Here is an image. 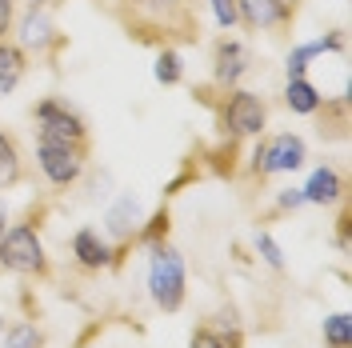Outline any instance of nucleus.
Listing matches in <instances>:
<instances>
[{
	"instance_id": "obj_13",
	"label": "nucleus",
	"mask_w": 352,
	"mask_h": 348,
	"mask_svg": "<svg viewBox=\"0 0 352 348\" xmlns=\"http://www.w3.org/2000/svg\"><path fill=\"white\" fill-rule=\"evenodd\" d=\"M320 52H344V36H340V32H329V36H316V41L292 48V52H288V65H285L288 68V80H292V76H305L308 61H312V56H320Z\"/></svg>"
},
{
	"instance_id": "obj_28",
	"label": "nucleus",
	"mask_w": 352,
	"mask_h": 348,
	"mask_svg": "<svg viewBox=\"0 0 352 348\" xmlns=\"http://www.w3.org/2000/svg\"><path fill=\"white\" fill-rule=\"evenodd\" d=\"M96 4H109V8H116V4H124V0H96Z\"/></svg>"
},
{
	"instance_id": "obj_25",
	"label": "nucleus",
	"mask_w": 352,
	"mask_h": 348,
	"mask_svg": "<svg viewBox=\"0 0 352 348\" xmlns=\"http://www.w3.org/2000/svg\"><path fill=\"white\" fill-rule=\"evenodd\" d=\"M12 32V0H0V41H8Z\"/></svg>"
},
{
	"instance_id": "obj_6",
	"label": "nucleus",
	"mask_w": 352,
	"mask_h": 348,
	"mask_svg": "<svg viewBox=\"0 0 352 348\" xmlns=\"http://www.w3.org/2000/svg\"><path fill=\"white\" fill-rule=\"evenodd\" d=\"M36 124H41V140H56V144H88V124L68 109L65 100H41L36 105Z\"/></svg>"
},
{
	"instance_id": "obj_27",
	"label": "nucleus",
	"mask_w": 352,
	"mask_h": 348,
	"mask_svg": "<svg viewBox=\"0 0 352 348\" xmlns=\"http://www.w3.org/2000/svg\"><path fill=\"white\" fill-rule=\"evenodd\" d=\"M48 4H56V0H28V8H48Z\"/></svg>"
},
{
	"instance_id": "obj_18",
	"label": "nucleus",
	"mask_w": 352,
	"mask_h": 348,
	"mask_svg": "<svg viewBox=\"0 0 352 348\" xmlns=\"http://www.w3.org/2000/svg\"><path fill=\"white\" fill-rule=\"evenodd\" d=\"M324 345H329V348H352V320H349V312H332V316H324Z\"/></svg>"
},
{
	"instance_id": "obj_17",
	"label": "nucleus",
	"mask_w": 352,
	"mask_h": 348,
	"mask_svg": "<svg viewBox=\"0 0 352 348\" xmlns=\"http://www.w3.org/2000/svg\"><path fill=\"white\" fill-rule=\"evenodd\" d=\"M21 180V153H16V140L8 132H0V188L16 184Z\"/></svg>"
},
{
	"instance_id": "obj_26",
	"label": "nucleus",
	"mask_w": 352,
	"mask_h": 348,
	"mask_svg": "<svg viewBox=\"0 0 352 348\" xmlns=\"http://www.w3.org/2000/svg\"><path fill=\"white\" fill-rule=\"evenodd\" d=\"M4 224H8V200L0 196V237H4Z\"/></svg>"
},
{
	"instance_id": "obj_7",
	"label": "nucleus",
	"mask_w": 352,
	"mask_h": 348,
	"mask_svg": "<svg viewBox=\"0 0 352 348\" xmlns=\"http://www.w3.org/2000/svg\"><path fill=\"white\" fill-rule=\"evenodd\" d=\"M305 160H308V144L305 140L292 136V132H280V136L264 140L261 149H256V164H252V173L256 176L296 173V168H305Z\"/></svg>"
},
{
	"instance_id": "obj_1",
	"label": "nucleus",
	"mask_w": 352,
	"mask_h": 348,
	"mask_svg": "<svg viewBox=\"0 0 352 348\" xmlns=\"http://www.w3.org/2000/svg\"><path fill=\"white\" fill-rule=\"evenodd\" d=\"M116 12L129 28V36L144 44L168 48V41L188 44L200 36L197 0H124V4H116Z\"/></svg>"
},
{
	"instance_id": "obj_10",
	"label": "nucleus",
	"mask_w": 352,
	"mask_h": 348,
	"mask_svg": "<svg viewBox=\"0 0 352 348\" xmlns=\"http://www.w3.org/2000/svg\"><path fill=\"white\" fill-rule=\"evenodd\" d=\"M72 257H76V264H80L85 272H100V268L112 261V248H109V240H100L96 228H80V232L72 237Z\"/></svg>"
},
{
	"instance_id": "obj_16",
	"label": "nucleus",
	"mask_w": 352,
	"mask_h": 348,
	"mask_svg": "<svg viewBox=\"0 0 352 348\" xmlns=\"http://www.w3.org/2000/svg\"><path fill=\"white\" fill-rule=\"evenodd\" d=\"M52 21H48V12L44 8H28L24 12V21H21V48H36L41 52L44 44L52 41Z\"/></svg>"
},
{
	"instance_id": "obj_22",
	"label": "nucleus",
	"mask_w": 352,
	"mask_h": 348,
	"mask_svg": "<svg viewBox=\"0 0 352 348\" xmlns=\"http://www.w3.org/2000/svg\"><path fill=\"white\" fill-rule=\"evenodd\" d=\"M212 12H217V24L220 28H236L241 24V12H236V0H208Z\"/></svg>"
},
{
	"instance_id": "obj_5",
	"label": "nucleus",
	"mask_w": 352,
	"mask_h": 348,
	"mask_svg": "<svg viewBox=\"0 0 352 348\" xmlns=\"http://www.w3.org/2000/svg\"><path fill=\"white\" fill-rule=\"evenodd\" d=\"M268 124V105H264L256 92H244L232 88L220 105V129L232 132V136H261Z\"/></svg>"
},
{
	"instance_id": "obj_21",
	"label": "nucleus",
	"mask_w": 352,
	"mask_h": 348,
	"mask_svg": "<svg viewBox=\"0 0 352 348\" xmlns=\"http://www.w3.org/2000/svg\"><path fill=\"white\" fill-rule=\"evenodd\" d=\"M256 252L264 257V264H272L276 272H285V252L276 248V240L268 237V232H256Z\"/></svg>"
},
{
	"instance_id": "obj_3",
	"label": "nucleus",
	"mask_w": 352,
	"mask_h": 348,
	"mask_svg": "<svg viewBox=\"0 0 352 348\" xmlns=\"http://www.w3.org/2000/svg\"><path fill=\"white\" fill-rule=\"evenodd\" d=\"M0 264L8 272H21V276H44L48 272V257H44V244L32 224H16L0 237Z\"/></svg>"
},
{
	"instance_id": "obj_4",
	"label": "nucleus",
	"mask_w": 352,
	"mask_h": 348,
	"mask_svg": "<svg viewBox=\"0 0 352 348\" xmlns=\"http://www.w3.org/2000/svg\"><path fill=\"white\" fill-rule=\"evenodd\" d=\"M36 160L41 173L48 176V184L56 188H72L88 164V144H56V140H41L36 144Z\"/></svg>"
},
{
	"instance_id": "obj_20",
	"label": "nucleus",
	"mask_w": 352,
	"mask_h": 348,
	"mask_svg": "<svg viewBox=\"0 0 352 348\" xmlns=\"http://www.w3.org/2000/svg\"><path fill=\"white\" fill-rule=\"evenodd\" d=\"M156 80L160 85H180V76H184V65H180V52L176 48H160V56H156Z\"/></svg>"
},
{
	"instance_id": "obj_14",
	"label": "nucleus",
	"mask_w": 352,
	"mask_h": 348,
	"mask_svg": "<svg viewBox=\"0 0 352 348\" xmlns=\"http://www.w3.org/2000/svg\"><path fill=\"white\" fill-rule=\"evenodd\" d=\"M24 68H28V56H24L21 44L0 41V96H8L12 88L24 80Z\"/></svg>"
},
{
	"instance_id": "obj_2",
	"label": "nucleus",
	"mask_w": 352,
	"mask_h": 348,
	"mask_svg": "<svg viewBox=\"0 0 352 348\" xmlns=\"http://www.w3.org/2000/svg\"><path fill=\"white\" fill-rule=\"evenodd\" d=\"M148 296L164 312H176L184 305V261L176 248L160 244V240L153 244V257H148Z\"/></svg>"
},
{
	"instance_id": "obj_9",
	"label": "nucleus",
	"mask_w": 352,
	"mask_h": 348,
	"mask_svg": "<svg viewBox=\"0 0 352 348\" xmlns=\"http://www.w3.org/2000/svg\"><path fill=\"white\" fill-rule=\"evenodd\" d=\"M244 72H248V48L241 41H220L212 56V80L220 88H236Z\"/></svg>"
},
{
	"instance_id": "obj_15",
	"label": "nucleus",
	"mask_w": 352,
	"mask_h": 348,
	"mask_svg": "<svg viewBox=\"0 0 352 348\" xmlns=\"http://www.w3.org/2000/svg\"><path fill=\"white\" fill-rule=\"evenodd\" d=\"M285 105L296 112V116H316L320 105H324V96L316 92V85H308L305 76H292L288 88H285Z\"/></svg>"
},
{
	"instance_id": "obj_23",
	"label": "nucleus",
	"mask_w": 352,
	"mask_h": 348,
	"mask_svg": "<svg viewBox=\"0 0 352 348\" xmlns=\"http://www.w3.org/2000/svg\"><path fill=\"white\" fill-rule=\"evenodd\" d=\"M188 348H228V340L217 336L212 328H197V332H192V340H188Z\"/></svg>"
},
{
	"instance_id": "obj_24",
	"label": "nucleus",
	"mask_w": 352,
	"mask_h": 348,
	"mask_svg": "<svg viewBox=\"0 0 352 348\" xmlns=\"http://www.w3.org/2000/svg\"><path fill=\"white\" fill-rule=\"evenodd\" d=\"M300 204H305V193H300V188H285V193L276 196V208H280V213H288V208H300Z\"/></svg>"
},
{
	"instance_id": "obj_11",
	"label": "nucleus",
	"mask_w": 352,
	"mask_h": 348,
	"mask_svg": "<svg viewBox=\"0 0 352 348\" xmlns=\"http://www.w3.org/2000/svg\"><path fill=\"white\" fill-rule=\"evenodd\" d=\"M104 232L112 240H129L132 232H140V200L132 193H124L109 213H104Z\"/></svg>"
},
{
	"instance_id": "obj_12",
	"label": "nucleus",
	"mask_w": 352,
	"mask_h": 348,
	"mask_svg": "<svg viewBox=\"0 0 352 348\" xmlns=\"http://www.w3.org/2000/svg\"><path fill=\"white\" fill-rule=\"evenodd\" d=\"M300 193H305V204H336L344 196V176L324 164V168H316V173L308 176V184Z\"/></svg>"
},
{
	"instance_id": "obj_19",
	"label": "nucleus",
	"mask_w": 352,
	"mask_h": 348,
	"mask_svg": "<svg viewBox=\"0 0 352 348\" xmlns=\"http://www.w3.org/2000/svg\"><path fill=\"white\" fill-rule=\"evenodd\" d=\"M41 345H44V332L36 325H28V320L12 325L4 332V340H0V348H41Z\"/></svg>"
},
{
	"instance_id": "obj_8",
	"label": "nucleus",
	"mask_w": 352,
	"mask_h": 348,
	"mask_svg": "<svg viewBox=\"0 0 352 348\" xmlns=\"http://www.w3.org/2000/svg\"><path fill=\"white\" fill-rule=\"evenodd\" d=\"M236 12H241V24H248V28H280L292 21L296 4H288V0H236Z\"/></svg>"
}]
</instances>
